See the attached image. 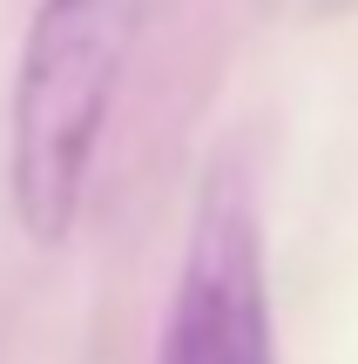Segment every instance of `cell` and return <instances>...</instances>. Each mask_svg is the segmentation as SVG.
<instances>
[{"mask_svg": "<svg viewBox=\"0 0 358 364\" xmlns=\"http://www.w3.org/2000/svg\"><path fill=\"white\" fill-rule=\"evenodd\" d=\"M135 41V0H41L14 75V216L34 243L75 230L95 149L108 129L122 61Z\"/></svg>", "mask_w": 358, "mask_h": 364, "instance_id": "cell-1", "label": "cell"}, {"mask_svg": "<svg viewBox=\"0 0 358 364\" xmlns=\"http://www.w3.org/2000/svg\"><path fill=\"white\" fill-rule=\"evenodd\" d=\"M162 364H270L264 243H257V209L237 176H216L203 189Z\"/></svg>", "mask_w": 358, "mask_h": 364, "instance_id": "cell-2", "label": "cell"}]
</instances>
